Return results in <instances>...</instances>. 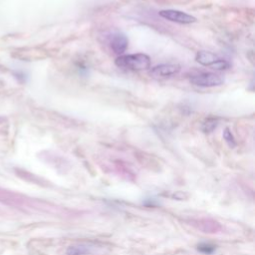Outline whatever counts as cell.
Listing matches in <instances>:
<instances>
[{"mask_svg": "<svg viewBox=\"0 0 255 255\" xmlns=\"http://www.w3.org/2000/svg\"><path fill=\"white\" fill-rule=\"evenodd\" d=\"M217 124H218V120L217 119H214V118L207 119L202 124V130L204 132H210V131H212L217 127Z\"/></svg>", "mask_w": 255, "mask_h": 255, "instance_id": "obj_8", "label": "cell"}, {"mask_svg": "<svg viewBox=\"0 0 255 255\" xmlns=\"http://www.w3.org/2000/svg\"><path fill=\"white\" fill-rule=\"evenodd\" d=\"M223 138L225 139V141L228 143L229 146H231V147L235 146L236 142H235L234 136H233V134L231 133V131H230V129L228 128H226L224 129V131H223Z\"/></svg>", "mask_w": 255, "mask_h": 255, "instance_id": "obj_9", "label": "cell"}, {"mask_svg": "<svg viewBox=\"0 0 255 255\" xmlns=\"http://www.w3.org/2000/svg\"><path fill=\"white\" fill-rule=\"evenodd\" d=\"M128 45V40L127 36L123 33H115L111 36L110 46L115 54L121 56L127 50Z\"/></svg>", "mask_w": 255, "mask_h": 255, "instance_id": "obj_5", "label": "cell"}, {"mask_svg": "<svg viewBox=\"0 0 255 255\" xmlns=\"http://www.w3.org/2000/svg\"><path fill=\"white\" fill-rule=\"evenodd\" d=\"M180 71V66L177 64H160L150 69L149 74L154 78H167L177 74Z\"/></svg>", "mask_w": 255, "mask_h": 255, "instance_id": "obj_4", "label": "cell"}, {"mask_svg": "<svg viewBox=\"0 0 255 255\" xmlns=\"http://www.w3.org/2000/svg\"><path fill=\"white\" fill-rule=\"evenodd\" d=\"M159 16L167 19L171 22L179 23V24H190L196 21V18L192 15H189L187 13H184L182 11L173 10V9H167V10H161L158 12Z\"/></svg>", "mask_w": 255, "mask_h": 255, "instance_id": "obj_3", "label": "cell"}, {"mask_svg": "<svg viewBox=\"0 0 255 255\" xmlns=\"http://www.w3.org/2000/svg\"><path fill=\"white\" fill-rule=\"evenodd\" d=\"M189 81L191 84L199 87H215L222 85L224 79L215 73L203 72L196 75H192L189 78Z\"/></svg>", "mask_w": 255, "mask_h": 255, "instance_id": "obj_2", "label": "cell"}, {"mask_svg": "<svg viewBox=\"0 0 255 255\" xmlns=\"http://www.w3.org/2000/svg\"><path fill=\"white\" fill-rule=\"evenodd\" d=\"M115 64L122 69L141 71L150 67V58L143 53L121 55L116 58Z\"/></svg>", "mask_w": 255, "mask_h": 255, "instance_id": "obj_1", "label": "cell"}, {"mask_svg": "<svg viewBox=\"0 0 255 255\" xmlns=\"http://www.w3.org/2000/svg\"><path fill=\"white\" fill-rule=\"evenodd\" d=\"M92 247L89 244H76V245H71L68 247L66 253L67 255H86L91 253Z\"/></svg>", "mask_w": 255, "mask_h": 255, "instance_id": "obj_7", "label": "cell"}, {"mask_svg": "<svg viewBox=\"0 0 255 255\" xmlns=\"http://www.w3.org/2000/svg\"><path fill=\"white\" fill-rule=\"evenodd\" d=\"M212 69L214 70H225V69H228L230 67V64L229 62H227L226 60L224 59H219L217 62H215L212 66H210Z\"/></svg>", "mask_w": 255, "mask_h": 255, "instance_id": "obj_10", "label": "cell"}, {"mask_svg": "<svg viewBox=\"0 0 255 255\" xmlns=\"http://www.w3.org/2000/svg\"><path fill=\"white\" fill-rule=\"evenodd\" d=\"M197 249H198V251H200V252H202V253L210 254V253H212V252L215 250V246L210 245V244H207V243H202V244H199V245H198Z\"/></svg>", "mask_w": 255, "mask_h": 255, "instance_id": "obj_11", "label": "cell"}, {"mask_svg": "<svg viewBox=\"0 0 255 255\" xmlns=\"http://www.w3.org/2000/svg\"><path fill=\"white\" fill-rule=\"evenodd\" d=\"M220 58L211 53V52H206V51H199L197 52L196 56H195V60L196 62H198L199 64L203 65V66H212L215 62H217Z\"/></svg>", "mask_w": 255, "mask_h": 255, "instance_id": "obj_6", "label": "cell"}]
</instances>
